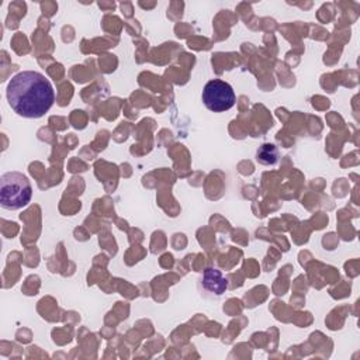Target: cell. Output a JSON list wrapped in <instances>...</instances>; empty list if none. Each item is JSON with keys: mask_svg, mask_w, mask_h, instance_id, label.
<instances>
[{"mask_svg": "<svg viewBox=\"0 0 360 360\" xmlns=\"http://www.w3.org/2000/svg\"><path fill=\"white\" fill-rule=\"evenodd\" d=\"M202 285L210 292L221 295L228 288V280L218 269H205L202 274Z\"/></svg>", "mask_w": 360, "mask_h": 360, "instance_id": "4", "label": "cell"}, {"mask_svg": "<svg viewBox=\"0 0 360 360\" xmlns=\"http://www.w3.org/2000/svg\"><path fill=\"white\" fill-rule=\"evenodd\" d=\"M7 101L13 111L24 118H41L55 101L51 82L39 72L22 70L7 83Z\"/></svg>", "mask_w": 360, "mask_h": 360, "instance_id": "1", "label": "cell"}, {"mask_svg": "<svg viewBox=\"0 0 360 360\" xmlns=\"http://www.w3.org/2000/svg\"><path fill=\"white\" fill-rule=\"evenodd\" d=\"M32 197V187L28 177L20 172H7L0 177V205L4 210L15 211L25 207Z\"/></svg>", "mask_w": 360, "mask_h": 360, "instance_id": "2", "label": "cell"}, {"mask_svg": "<svg viewBox=\"0 0 360 360\" xmlns=\"http://www.w3.org/2000/svg\"><path fill=\"white\" fill-rule=\"evenodd\" d=\"M235 91L232 86L224 80L212 79L210 80L202 90V101L205 107L214 112H224L233 107L235 104Z\"/></svg>", "mask_w": 360, "mask_h": 360, "instance_id": "3", "label": "cell"}, {"mask_svg": "<svg viewBox=\"0 0 360 360\" xmlns=\"http://www.w3.org/2000/svg\"><path fill=\"white\" fill-rule=\"evenodd\" d=\"M257 162L263 165H274L277 162V149L273 143H264L262 148L257 150L256 155Z\"/></svg>", "mask_w": 360, "mask_h": 360, "instance_id": "5", "label": "cell"}]
</instances>
